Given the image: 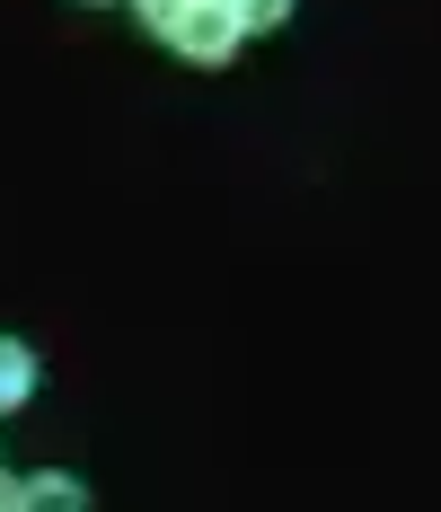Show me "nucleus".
<instances>
[{"instance_id":"7ed1b4c3","label":"nucleus","mask_w":441,"mask_h":512,"mask_svg":"<svg viewBox=\"0 0 441 512\" xmlns=\"http://www.w3.org/2000/svg\"><path fill=\"white\" fill-rule=\"evenodd\" d=\"M27 380H36V362L18 354L9 336H0V407H18V398H27Z\"/></svg>"},{"instance_id":"f257e3e1","label":"nucleus","mask_w":441,"mask_h":512,"mask_svg":"<svg viewBox=\"0 0 441 512\" xmlns=\"http://www.w3.org/2000/svg\"><path fill=\"white\" fill-rule=\"evenodd\" d=\"M168 36H177V45L195 53V62H221V53L239 45V9H230V0H186Z\"/></svg>"},{"instance_id":"f03ea898","label":"nucleus","mask_w":441,"mask_h":512,"mask_svg":"<svg viewBox=\"0 0 441 512\" xmlns=\"http://www.w3.org/2000/svg\"><path fill=\"white\" fill-rule=\"evenodd\" d=\"M18 512H89V495L71 477H36V486H18Z\"/></svg>"},{"instance_id":"20e7f679","label":"nucleus","mask_w":441,"mask_h":512,"mask_svg":"<svg viewBox=\"0 0 441 512\" xmlns=\"http://www.w3.org/2000/svg\"><path fill=\"white\" fill-rule=\"evenodd\" d=\"M0 512H18V486H9V477H0Z\"/></svg>"}]
</instances>
